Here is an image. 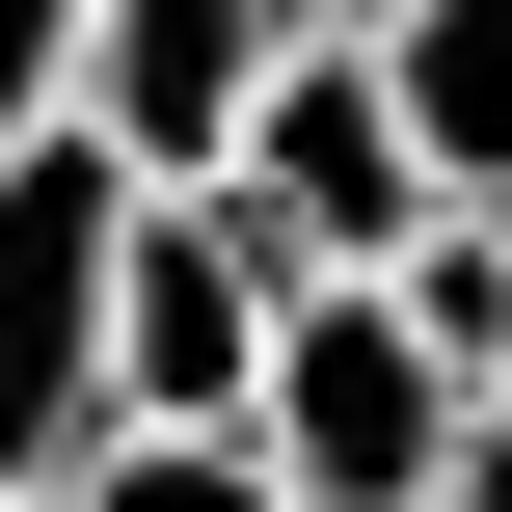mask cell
Listing matches in <instances>:
<instances>
[{"label":"cell","instance_id":"277c9868","mask_svg":"<svg viewBox=\"0 0 512 512\" xmlns=\"http://www.w3.org/2000/svg\"><path fill=\"white\" fill-rule=\"evenodd\" d=\"M297 270H405L459 189H432V135H405V81H378V27H297L270 54V108H243V162H216Z\"/></svg>","mask_w":512,"mask_h":512},{"label":"cell","instance_id":"52a82bcc","mask_svg":"<svg viewBox=\"0 0 512 512\" xmlns=\"http://www.w3.org/2000/svg\"><path fill=\"white\" fill-rule=\"evenodd\" d=\"M54 512H297V486H270V432H108Z\"/></svg>","mask_w":512,"mask_h":512},{"label":"cell","instance_id":"8992f818","mask_svg":"<svg viewBox=\"0 0 512 512\" xmlns=\"http://www.w3.org/2000/svg\"><path fill=\"white\" fill-rule=\"evenodd\" d=\"M378 81H405V135H432V189L512 216V0H405V27H378Z\"/></svg>","mask_w":512,"mask_h":512},{"label":"cell","instance_id":"6da1fadb","mask_svg":"<svg viewBox=\"0 0 512 512\" xmlns=\"http://www.w3.org/2000/svg\"><path fill=\"white\" fill-rule=\"evenodd\" d=\"M243 432H270V486H297V512H432V486H459V432H486V378L432 351V297H405V270H297V297H270V405H243Z\"/></svg>","mask_w":512,"mask_h":512},{"label":"cell","instance_id":"ba28073f","mask_svg":"<svg viewBox=\"0 0 512 512\" xmlns=\"http://www.w3.org/2000/svg\"><path fill=\"white\" fill-rule=\"evenodd\" d=\"M54 81H81V0H0V135H54Z\"/></svg>","mask_w":512,"mask_h":512},{"label":"cell","instance_id":"9c48e42d","mask_svg":"<svg viewBox=\"0 0 512 512\" xmlns=\"http://www.w3.org/2000/svg\"><path fill=\"white\" fill-rule=\"evenodd\" d=\"M432 512H512V378H486V432H459V486H432Z\"/></svg>","mask_w":512,"mask_h":512},{"label":"cell","instance_id":"7a4b0ae2","mask_svg":"<svg viewBox=\"0 0 512 512\" xmlns=\"http://www.w3.org/2000/svg\"><path fill=\"white\" fill-rule=\"evenodd\" d=\"M108 243H135V162L81 108L0 135V512H54L108 459Z\"/></svg>","mask_w":512,"mask_h":512},{"label":"cell","instance_id":"5b68a950","mask_svg":"<svg viewBox=\"0 0 512 512\" xmlns=\"http://www.w3.org/2000/svg\"><path fill=\"white\" fill-rule=\"evenodd\" d=\"M270 54H297V0H81V135L135 162V189H216L243 162V108H270Z\"/></svg>","mask_w":512,"mask_h":512},{"label":"cell","instance_id":"3957f363","mask_svg":"<svg viewBox=\"0 0 512 512\" xmlns=\"http://www.w3.org/2000/svg\"><path fill=\"white\" fill-rule=\"evenodd\" d=\"M270 297H297V243L243 189H135V243H108V432H243L270 405Z\"/></svg>","mask_w":512,"mask_h":512},{"label":"cell","instance_id":"30bf717a","mask_svg":"<svg viewBox=\"0 0 512 512\" xmlns=\"http://www.w3.org/2000/svg\"><path fill=\"white\" fill-rule=\"evenodd\" d=\"M297 27H405V0H297Z\"/></svg>","mask_w":512,"mask_h":512}]
</instances>
